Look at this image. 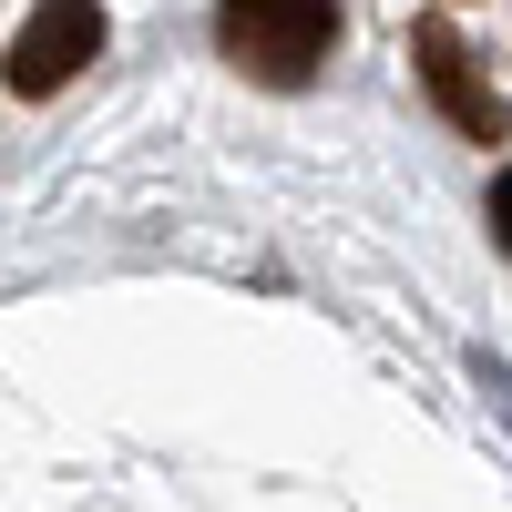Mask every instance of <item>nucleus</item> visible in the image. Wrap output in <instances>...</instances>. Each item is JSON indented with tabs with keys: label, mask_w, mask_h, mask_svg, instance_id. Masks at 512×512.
<instances>
[{
	"label": "nucleus",
	"mask_w": 512,
	"mask_h": 512,
	"mask_svg": "<svg viewBox=\"0 0 512 512\" xmlns=\"http://www.w3.org/2000/svg\"><path fill=\"white\" fill-rule=\"evenodd\" d=\"M216 41L246 82H267V93H297L328 41H338V11L328 0H216Z\"/></svg>",
	"instance_id": "1"
},
{
	"label": "nucleus",
	"mask_w": 512,
	"mask_h": 512,
	"mask_svg": "<svg viewBox=\"0 0 512 512\" xmlns=\"http://www.w3.org/2000/svg\"><path fill=\"white\" fill-rule=\"evenodd\" d=\"M93 52H103V11H93V0H41V11L11 31V62H0V72H11V93L41 103V93H62Z\"/></svg>",
	"instance_id": "2"
},
{
	"label": "nucleus",
	"mask_w": 512,
	"mask_h": 512,
	"mask_svg": "<svg viewBox=\"0 0 512 512\" xmlns=\"http://www.w3.org/2000/svg\"><path fill=\"white\" fill-rule=\"evenodd\" d=\"M410 52H420V82H431V93H441V113L461 123V134H482V144H502V93H492V82L472 72V52H461V41H451L441 21L420 31Z\"/></svg>",
	"instance_id": "3"
}]
</instances>
